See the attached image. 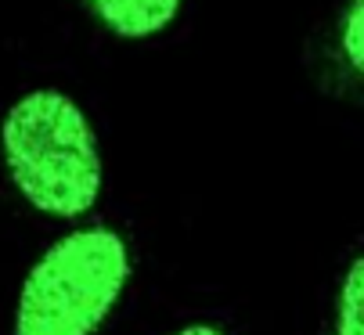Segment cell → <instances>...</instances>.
Masks as SVG:
<instances>
[{
  "instance_id": "obj_1",
  "label": "cell",
  "mask_w": 364,
  "mask_h": 335,
  "mask_svg": "<svg viewBox=\"0 0 364 335\" xmlns=\"http://www.w3.org/2000/svg\"><path fill=\"white\" fill-rule=\"evenodd\" d=\"M8 177L47 216H83L101 195V148L83 108L62 90L22 94L0 123Z\"/></svg>"
},
{
  "instance_id": "obj_2",
  "label": "cell",
  "mask_w": 364,
  "mask_h": 335,
  "mask_svg": "<svg viewBox=\"0 0 364 335\" xmlns=\"http://www.w3.org/2000/svg\"><path fill=\"white\" fill-rule=\"evenodd\" d=\"M130 249L112 228H76L50 242L18 289L15 335H94L130 282Z\"/></svg>"
},
{
  "instance_id": "obj_3",
  "label": "cell",
  "mask_w": 364,
  "mask_h": 335,
  "mask_svg": "<svg viewBox=\"0 0 364 335\" xmlns=\"http://www.w3.org/2000/svg\"><path fill=\"white\" fill-rule=\"evenodd\" d=\"M184 0H87L94 18L123 40H144L163 33L177 15Z\"/></svg>"
},
{
  "instance_id": "obj_4",
  "label": "cell",
  "mask_w": 364,
  "mask_h": 335,
  "mask_svg": "<svg viewBox=\"0 0 364 335\" xmlns=\"http://www.w3.org/2000/svg\"><path fill=\"white\" fill-rule=\"evenodd\" d=\"M336 58L343 73L364 87V0H343L336 18Z\"/></svg>"
},
{
  "instance_id": "obj_5",
  "label": "cell",
  "mask_w": 364,
  "mask_h": 335,
  "mask_svg": "<svg viewBox=\"0 0 364 335\" xmlns=\"http://www.w3.org/2000/svg\"><path fill=\"white\" fill-rule=\"evenodd\" d=\"M332 335H364V252L353 256L339 282Z\"/></svg>"
},
{
  "instance_id": "obj_6",
  "label": "cell",
  "mask_w": 364,
  "mask_h": 335,
  "mask_svg": "<svg viewBox=\"0 0 364 335\" xmlns=\"http://www.w3.org/2000/svg\"><path fill=\"white\" fill-rule=\"evenodd\" d=\"M166 335H224L217 324H184L177 331H166Z\"/></svg>"
}]
</instances>
